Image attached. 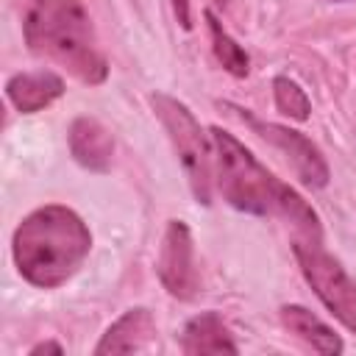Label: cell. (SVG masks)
<instances>
[{
    "label": "cell",
    "mask_w": 356,
    "mask_h": 356,
    "mask_svg": "<svg viewBox=\"0 0 356 356\" xmlns=\"http://www.w3.org/2000/svg\"><path fill=\"white\" fill-rule=\"evenodd\" d=\"M211 147H214L217 186L234 209L259 217H284L298 231H303L309 242H320L323 228L317 211L292 186H286L273 172H267V167H261L239 139H234L228 131L214 125Z\"/></svg>",
    "instance_id": "1"
},
{
    "label": "cell",
    "mask_w": 356,
    "mask_h": 356,
    "mask_svg": "<svg viewBox=\"0 0 356 356\" xmlns=\"http://www.w3.org/2000/svg\"><path fill=\"white\" fill-rule=\"evenodd\" d=\"M92 234L86 222L67 206L50 203L31 211L14 231L11 253L19 275L39 286H61L86 259Z\"/></svg>",
    "instance_id": "2"
},
{
    "label": "cell",
    "mask_w": 356,
    "mask_h": 356,
    "mask_svg": "<svg viewBox=\"0 0 356 356\" xmlns=\"http://www.w3.org/2000/svg\"><path fill=\"white\" fill-rule=\"evenodd\" d=\"M25 42L36 56L61 64L83 83H103L108 75L81 0H31L25 11Z\"/></svg>",
    "instance_id": "3"
},
{
    "label": "cell",
    "mask_w": 356,
    "mask_h": 356,
    "mask_svg": "<svg viewBox=\"0 0 356 356\" xmlns=\"http://www.w3.org/2000/svg\"><path fill=\"white\" fill-rule=\"evenodd\" d=\"M150 106L172 139V147L186 170L189 186L195 192V200L206 206L211 200V150H209V139H206L200 122L181 100H175L164 92H153Z\"/></svg>",
    "instance_id": "4"
},
{
    "label": "cell",
    "mask_w": 356,
    "mask_h": 356,
    "mask_svg": "<svg viewBox=\"0 0 356 356\" xmlns=\"http://www.w3.org/2000/svg\"><path fill=\"white\" fill-rule=\"evenodd\" d=\"M295 256L314 295L337 320H342L356 334V281L334 256L320 248V242H295Z\"/></svg>",
    "instance_id": "5"
},
{
    "label": "cell",
    "mask_w": 356,
    "mask_h": 356,
    "mask_svg": "<svg viewBox=\"0 0 356 356\" xmlns=\"http://www.w3.org/2000/svg\"><path fill=\"white\" fill-rule=\"evenodd\" d=\"M225 106H228V103H225ZM228 108H234L236 117H239L242 122H248L264 142L275 145V147L289 159V164L295 167L298 178H300L306 186L323 189V186L328 184V175H331V172H328V164H325L323 153L317 150V145H314L309 136H303L300 131H292V128H286V125H278V122H261V120H256L253 114H248V111H242V108H236V106H228Z\"/></svg>",
    "instance_id": "6"
},
{
    "label": "cell",
    "mask_w": 356,
    "mask_h": 356,
    "mask_svg": "<svg viewBox=\"0 0 356 356\" xmlns=\"http://www.w3.org/2000/svg\"><path fill=\"white\" fill-rule=\"evenodd\" d=\"M159 278L164 289L181 300H189L197 289V270H195V250H192V234L186 222L170 220L159 261H156Z\"/></svg>",
    "instance_id": "7"
},
{
    "label": "cell",
    "mask_w": 356,
    "mask_h": 356,
    "mask_svg": "<svg viewBox=\"0 0 356 356\" xmlns=\"http://www.w3.org/2000/svg\"><path fill=\"white\" fill-rule=\"evenodd\" d=\"M156 337V320L147 309H128L122 317H117L103 339L95 348V356L108 353H139L145 350Z\"/></svg>",
    "instance_id": "8"
},
{
    "label": "cell",
    "mask_w": 356,
    "mask_h": 356,
    "mask_svg": "<svg viewBox=\"0 0 356 356\" xmlns=\"http://www.w3.org/2000/svg\"><path fill=\"white\" fill-rule=\"evenodd\" d=\"M61 92H64V81H61V75H56L50 70L17 72L6 83V97L22 114H33V111L47 108L56 97H61Z\"/></svg>",
    "instance_id": "9"
},
{
    "label": "cell",
    "mask_w": 356,
    "mask_h": 356,
    "mask_svg": "<svg viewBox=\"0 0 356 356\" xmlns=\"http://www.w3.org/2000/svg\"><path fill=\"white\" fill-rule=\"evenodd\" d=\"M70 153L81 167L106 172L114 156L111 134L95 117H78L70 125Z\"/></svg>",
    "instance_id": "10"
},
{
    "label": "cell",
    "mask_w": 356,
    "mask_h": 356,
    "mask_svg": "<svg viewBox=\"0 0 356 356\" xmlns=\"http://www.w3.org/2000/svg\"><path fill=\"white\" fill-rule=\"evenodd\" d=\"M181 350L197 356V353H236L239 348L231 339L225 323L214 312H203L186 323L181 334Z\"/></svg>",
    "instance_id": "11"
},
{
    "label": "cell",
    "mask_w": 356,
    "mask_h": 356,
    "mask_svg": "<svg viewBox=\"0 0 356 356\" xmlns=\"http://www.w3.org/2000/svg\"><path fill=\"white\" fill-rule=\"evenodd\" d=\"M281 323L298 337L303 339L306 345H312V350L317 353H325V356H334V353H342V339L320 320L314 317L309 309L303 306H284L281 309Z\"/></svg>",
    "instance_id": "12"
},
{
    "label": "cell",
    "mask_w": 356,
    "mask_h": 356,
    "mask_svg": "<svg viewBox=\"0 0 356 356\" xmlns=\"http://www.w3.org/2000/svg\"><path fill=\"white\" fill-rule=\"evenodd\" d=\"M203 17H206V25H209V36H211L214 56H217V61L222 64V70L231 72V75H236V78H245L248 70H250V58H248V53L231 39V33L222 28V22H220L211 11H206Z\"/></svg>",
    "instance_id": "13"
},
{
    "label": "cell",
    "mask_w": 356,
    "mask_h": 356,
    "mask_svg": "<svg viewBox=\"0 0 356 356\" xmlns=\"http://www.w3.org/2000/svg\"><path fill=\"white\" fill-rule=\"evenodd\" d=\"M273 92H275V106L281 114L292 117V120H306L312 111V103L306 97V92L286 75H278L273 81Z\"/></svg>",
    "instance_id": "14"
},
{
    "label": "cell",
    "mask_w": 356,
    "mask_h": 356,
    "mask_svg": "<svg viewBox=\"0 0 356 356\" xmlns=\"http://www.w3.org/2000/svg\"><path fill=\"white\" fill-rule=\"evenodd\" d=\"M172 11H175L181 28L189 31V28H192V19H189V0H172Z\"/></svg>",
    "instance_id": "15"
},
{
    "label": "cell",
    "mask_w": 356,
    "mask_h": 356,
    "mask_svg": "<svg viewBox=\"0 0 356 356\" xmlns=\"http://www.w3.org/2000/svg\"><path fill=\"white\" fill-rule=\"evenodd\" d=\"M39 353H56V356H61L64 348H61L58 342H39V345L31 348V356H39Z\"/></svg>",
    "instance_id": "16"
},
{
    "label": "cell",
    "mask_w": 356,
    "mask_h": 356,
    "mask_svg": "<svg viewBox=\"0 0 356 356\" xmlns=\"http://www.w3.org/2000/svg\"><path fill=\"white\" fill-rule=\"evenodd\" d=\"M217 3H220V6H222V3H225V0H217Z\"/></svg>",
    "instance_id": "17"
}]
</instances>
